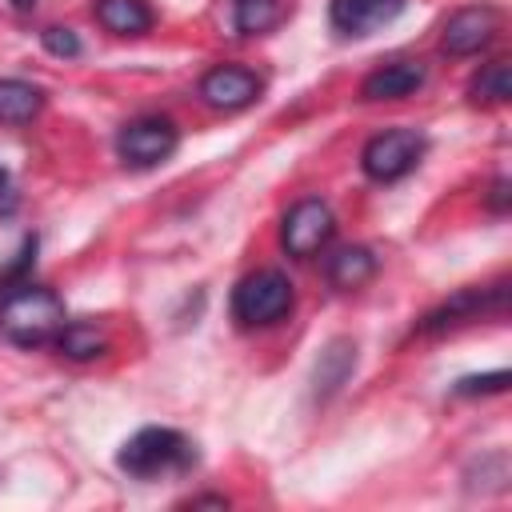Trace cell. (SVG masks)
Returning <instances> with one entry per match:
<instances>
[{
  "label": "cell",
  "mask_w": 512,
  "mask_h": 512,
  "mask_svg": "<svg viewBox=\"0 0 512 512\" xmlns=\"http://www.w3.org/2000/svg\"><path fill=\"white\" fill-rule=\"evenodd\" d=\"M332 208L324 200H296L288 212H284V224H280V244L288 256H312L320 252L328 240H332Z\"/></svg>",
  "instance_id": "cell-6"
},
{
  "label": "cell",
  "mask_w": 512,
  "mask_h": 512,
  "mask_svg": "<svg viewBox=\"0 0 512 512\" xmlns=\"http://www.w3.org/2000/svg\"><path fill=\"white\" fill-rule=\"evenodd\" d=\"M512 96V84H508V64L504 60H492V64H484L480 72H476V80H472V100L480 104H504Z\"/></svg>",
  "instance_id": "cell-17"
},
{
  "label": "cell",
  "mask_w": 512,
  "mask_h": 512,
  "mask_svg": "<svg viewBox=\"0 0 512 512\" xmlns=\"http://www.w3.org/2000/svg\"><path fill=\"white\" fill-rule=\"evenodd\" d=\"M400 12H404V0H332L328 8L332 28L344 36H368L388 20H396Z\"/></svg>",
  "instance_id": "cell-9"
},
{
  "label": "cell",
  "mask_w": 512,
  "mask_h": 512,
  "mask_svg": "<svg viewBox=\"0 0 512 512\" xmlns=\"http://www.w3.org/2000/svg\"><path fill=\"white\" fill-rule=\"evenodd\" d=\"M288 16V0H232V24L240 36H264Z\"/></svg>",
  "instance_id": "cell-13"
},
{
  "label": "cell",
  "mask_w": 512,
  "mask_h": 512,
  "mask_svg": "<svg viewBox=\"0 0 512 512\" xmlns=\"http://www.w3.org/2000/svg\"><path fill=\"white\" fill-rule=\"evenodd\" d=\"M40 40H44V48H48L52 56H80V40H76V32H72V28L52 24V28H44V32H40Z\"/></svg>",
  "instance_id": "cell-19"
},
{
  "label": "cell",
  "mask_w": 512,
  "mask_h": 512,
  "mask_svg": "<svg viewBox=\"0 0 512 512\" xmlns=\"http://www.w3.org/2000/svg\"><path fill=\"white\" fill-rule=\"evenodd\" d=\"M504 284H496V288H464V292H456L448 304H440L436 312H428L424 316V332H440V328H452V324H464V320H476V316H484L488 308H504Z\"/></svg>",
  "instance_id": "cell-10"
},
{
  "label": "cell",
  "mask_w": 512,
  "mask_h": 512,
  "mask_svg": "<svg viewBox=\"0 0 512 512\" xmlns=\"http://www.w3.org/2000/svg\"><path fill=\"white\" fill-rule=\"evenodd\" d=\"M420 84H424V64L420 60H396V64H384V68L368 72L364 84H360V96L364 100H404Z\"/></svg>",
  "instance_id": "cell-11"
},
{
  "label": "cell",
  "mask_w": 512,
  "mask_h": 512,
  "mask_svg": "<svg viewBox=\"0 0 512 512\" xmlns=\"http://www.w3.org/2000/svg\"><path fill=\"white\" fill-rule=\"evenodd\" d=\"M176 140L180 136H176V124L172 120H164V116H140V120H132V124L120 128L116 152L132 168H152V164H160V160H168L176 152Z\"/></svg>",
  "instance_id": "cell-4"
},
{
  "label": "cell",
  "mask_w": 512,
  "mask_h": 512,
  "mask_svg": "<svg viewBox=\"0 0 512 512\" xmlns=\"http://www.w3.org/2000/svg\"><path fill=\"white\" fill-rule=\"evenodd\" d=\"M292 280L276 268H260L252 276H244L232 292V316L244 324V328H264V324H276L292 312Z\"/></svg>",
  "instance_id": "cell-3"
},
{
  "label": "cell",
  "mask_w": 512,
  "mask_h": 512,
  "mask_svg": "<svg viewBox=\"0 0 512 512\" xmlns=\"http://www.w3.org/2000/svg\"><path fill=\"white\" fill-rule=\"evenodd\" d=\"M352 352H356V348H352L348 340H332L328 352H324L320 364H316V388L324 384V392H332V388L348 376V368H352V360H356Z\"/></svg>",
  "instance_id": "cell-18"
},
{
  "label": "cell",
  "mask_w": 512,
  "mask_h": 512,
  "mask_svg": "<svg viewBox=\"0 0 512 512\" xmlns=\"http://www.w3.org/2000/svg\"><path fill=\"white\" fill-rule=\"evenodd\" d=\"M96 20L116 36H144L152 28V8L144 0H96Z\"/></svg>",
  "instance_id": "cell-12"
},
{
  "label": "cell",
  "mask_w": 512,
  "mask_h": 512,
  "mask_svg": "<svg viewBox=\"0 0 512 512\" xmlns=\"http://www.w3.org/2000/svg\"><path fill=\"white\" fill-rule=\"evenodd\" d=\"M372 272H376V256H372L368 248H360V244L340 248V252L328 260V280H332L336 288H360L364 280H372Z\"/></svg>",
  "instance_id": "cell-14"
},
{
  "label": "cell",
  "mask_w": 512,
  "mask_h": 512,
  "mask_svg": "<svg viewBox=\"0 0 512 512\" xmlns=\"http://www.w3.org/2000/svg\"><path fill=\"white\" fill-rule=\"evenodd\" d=\"M508 388V372L504 368H496V372H488V376H464L460 384H456V392L460 396H480V392H504Z\"/></svg>",
  "instance_id": "cell-20"
},
{
  "label": "cell",
  "mask_w": 512,
  "mask_h": 512,
  "mask_svg": "<svg viewBox=\"0 0 512 512\" xmlns=\"http://www.w3.org/2000/svg\"><path fill=\"white\" fill-rule=\"evenodd\" d=\"M508 204V180H496L492 184V208H504Z\"/></svg>",
  "instance_id": "cell-21"
},
{
  "label": "cell",
  "mask_w": 512,
  "mask_h": 512,
  "mask_svg": "<svg viewBox=\"0 0 512 512\" xmlns=\"http://www.w3.org/2000/svg\"><path fill=\"white\" fill-rule=\"evenodd\" d=\"M420 148H424V144H420V136H416L412 128H392V132H380V136H372V140L364 144L360 164H364V172H368L372 180L388 184V180H400V176H408V172L416 168Z\"/></svg>",
  "instance_id": "cell-5"
},
{
  "label": "cell",
  "mask_w": 512,
  "mask_h": 512,
  "mask_svg": "<svg viewBox=\"0 0 512 512\" xmlns=\"http://www.w3.org/2000/svg\"><path fill=\"white\" fill-rule=\"evenodd\" d=\"M496 28H500V12L492 4H468V8L448 16V24L440 32V44L452 56H472L496 36Z\"/></svg>",
  "instance_id": "cell-7"
},
{
  "label": "cell",
  "mask_w": 512,
  "mask_h": 512,
  "mask_svg": "<svg viewBox=\"0 0 512 512\" xmlns=\"http://www.w3.org/2000/svg\"><path fill=\"white\" fill-rule=\"evenodd\" d=\"M4 180H8V176H4V168H0V188H4Z\"/></svg>",
  "instance_id": "cell-23"
},
{
  "label": "cell",
  "mask_w": 512,
  "mask_h": 512,
  "mask_svg": "<svg viewBox=\"0 0 512 512\" xmlns=\"http://www.w3.org/2000/svg\"><path fill=\"white\" fill-rule=\"evenodd\" d=\"M60 328H64V304L52 288L20 284L0 300V332L12 344L36 348V344L56 340Z\"/></svg>",
  "instance_id": "cell-1"
},
{
  "label": "cell",
  "mask_w": 512,
  "mask_h": 512,
  "mask_svg": "<svg viewBox=\"0 0 512 512\" xmlns=\"http://www.w3.org/2000/svg\"><path fill=\"white\" fill-rule=\"evenodd\" d=\"M192 460H196V448L176 428H140L136 436L124 440V448L116 456V464L140 480L164 476V472H184Z\"/></svg>",
  "instance_id": "cell-2"
},
{
  "label": "cell",
  "mask_w": 512,
  "mask_h": 512,
  "mask_svg": "<svg viewBox=\"0 0 512 512\" xmlns=\"http://www.w3.org/2000/svg\"><path fill=\"white\" fill-rule=\"evenodd\" d=\"M56 348L68 356V360H92V356H100L104 348H108V336L96 328V324H64L60 332H56Z\"/></svg>",
  "instance_id": "cell-16"
},
{
  "label": "cell",
  "mask_w": 512,
  "mask_h": 512,
  "mask_svg": "<svg viewBox=\"0 0 512 512\" xmlns=\"http://www.w3.org/2000/svg\"><path fill=\"white\" fill-rule=\"evenodd\" d=\"M40 104H44V96H40L36 84H28V80H0V120L4 124L32 120L40 112Z\"/></svg>",
  "instance_id": "cell-15"
},
{
  "label": "cell",
  "mask_w": 512,
  "mask_h": 512,
  "mask_svg": "<svg viewBox=\"0 0 512 512\" xmlns=\"http://www.w3.org/2000/svg\"><path fill=\"white\" fill-rule=\"evenodd\" d=\"M200 96H204V104H212L220 112H236L260 96V80H256V72H248L240 64H216L204 72Z\"/></svg>",
  "instance_id": "cell-8"
},
{
  "label": "cell",
  "mask_w": 512,
  "mask_h": 512,
  "mask_svg": "<svg viewBox=\"0 0 512 512\" xmlns=\"http://www.w3.org/2000/svg\"><path fill=\"white\" fill-rule=\"evenodd\" d=\"M12 8H16V12H32V8H36V0H12Z\"/></svg>",
  "instance_id": "cell-22"
}]
</instances>
